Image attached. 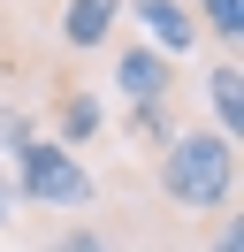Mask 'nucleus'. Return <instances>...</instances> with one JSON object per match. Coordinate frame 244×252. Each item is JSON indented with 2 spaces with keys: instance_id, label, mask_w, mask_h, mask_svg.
I'll use <instances>...</instances> for the list:
<instances>
[{
  "instance_id": "nucleus-1",
  "label": "nucleus",
  "mask_w": 244,
  "mask_h": 252,
  "mask_svg": "<svg viewBox=\"0 0 244 252\" xmlns=\"http://www.w3.org/2000/svg\"><path fill=\"white\" fill-rule=\"evenodd\" d=\"M152 191H160V206H176L183 221H214L229 214V199H237V145L214 138V130L183 123L176 138L152 153Z\"/></svg>"
},
{
  "instance_id": "nucleus-2",
  "label": "nucleus",
  "mask_w": 244,
  "mask_h": 252,
  "mask_svg": "<svg viewBox=\"0 0 244 252\" xmlns=\"http://www.w3.org/2000/svg\"><path fill=\"white\" fill-rule=\"evenodd\" d=\"M8 176H15V206H38V214H54V221H76V214L99 206L92 168L69 153V145H54V138H30L23 153L8 160Z\"/></svg>"
},
{
  "instance_id": "nucleus-3",
  "label": "nucleus",
  "mask_w": 244,
  "mask_h": 252,
  "mask_svg": "<svg viewBox=\"0 0 244 252\" xmlns=\"http://www.w3.org/2000/svg\"><path fill=\"white\" fill-rule=\"evenodd\" d=\"M107 84H115L122 107H176V92H183L176 62L152 54L145 38H115V46H107Z\"/></svg>"
},
{
  "instance_id": "nucleus-4",
  "label": "nucleus",
  "mask_w": 244,
  "mask_h": 252,
  "mask_svg": "<svg viewBox=\"0 0 244 252\" xmlns=\"http://www.w3.org/2000/svg\"><path fill=\"white\" fill-rule=\"evenodd\" d=\"M38 138H54V145H92L99 138V92H92L76 69H54V92H46V130Z\"/></svg>"
},
{
  "instance_id": "nucleus-5",
  "label": "nucleus",
  "mask_w": 244,
  "mask_h": 252,
  "mask_svg": "<svg viewBox=\"0 0 244 252\" xmlns=\"http://www.w3.org/2000/svg\"><path fill=\"white\" fill-rule=\"evenodd\" d=\"M122 8L145 23V46H152V54H168V62H183V54L206 46V31H198V16L183 8V0H122Z\"/></svg>"
},
{
  "instance_id": "nucleus-6",
  "label": "nucleus",
  "mask_w": 244,
  "mask_h": 252,
  "mask_svg": "<svg viewBox=\"0 0 244 252\" xmlns=\"http://www.w3.org/2000/svg\"><path fill=\"white\" fill-rule=\"evenodd\" d=\"M115 23H122V0H61V54H107L115 46Z\"/></svg>"
},
{
  "instance_id": "nucleus-7",
  "label": "nucleus",
  "mask_w": 244,
  "mask_h": 252,
  "mask_svg": "<svg viewBox=\"0 0 244 252\" xmlns=\"http://www.w3.org/2000/svg\"><path fill=\"white\" fill-rule=\"evenodd\" d=\"M206 107H214V138L244 145V62L237 54H214L206 62Z\"/></svg>"
},
{
  "instance_id": "nucleus-8",
  "label": "nucleus",
  "mask_w": 244,
  "mask_h": 252,
  "mask_svg": "<svg viewBox=\"0 0 244 252\" xmlns=\"http://www.w3.org/2000/svg\"><path fill=\"white\" fill-rule=\"evenodd\" d=\"M183 8L198 16V31H206L221 54H237V46H244V0H183Z\"/></svg>"
},
{
  "instance_id": "nucleus-9",
  "label": "nucleus",
  "mask_w": 244,
  "mask_h": 252,
  "mask_svg": "<svg viewBox=\"0 0 244 252\" xmlns=\"http://www.w3.org/2000/svg\"><path fill=\"white\" fill-rule=\"evenodd\" d=\"M122 138L145 145V153H160L176 138V107H122Z\"/></svg>"
},
{
  "instance_id": "nucleus-10",
  "label": "nucleus",
  "mask_w": 244,
  "mask_h": 252,
  "mask_svg": "<svg viewBox=\"0 0 244 252\" xmlns=\"http://www.w3.org/2000/svg\"><path fill=\"white\" fill-rule=\"evenodd\" d=\"M38 252H115V245H107V229H99L92 214H76V221H61V229L46 237Z\"/></svg>"
},
{
  "instance_id": "nucleus-11",
  "label": "nucleus",
  "mask_w": 244,
  "mask_h": 252,
  "mask_svg": "<svg viewBox=\"0 0 244 252\" xmlns=\"http://www.w3.org/2000/svg\"><path fill=\"white\" fill-rule=\"evenodd\" d=\"M206 252H244V214L229 206V214H214V229H206Z\"/></svg>"
},
{
  "instance_id": "nucleus-12",
  "label": "nucleus",
  "mask_w": 244,
  "mask_h": 252,
  "mask_svg": "<svg viewBox=\"0 0 244 252\" xmlns=\"http://www.w3.org/2000/svg\"><path fill=\"white\" fill-rule=\"evenodd\" d=\"M30 138H38V130H30V115H23V107H0V145H8V160L23 153Z\"/></svg>"
},
{
  "instance_id": "nucleus-13",
  "label": "nucleus",
  "mask_w": 244,
  "mask_h": 252,
  "mask_svg": "<svg viewBox=\"0 0 244 252\" xmlns=\"http://www.w3.org/2000/svg\"><path fill=\"white\" fill-rule=\"evenodd\" d=\"M0 221H15V176H8V160H0Z\"/></svg>"
}]
</instances>
